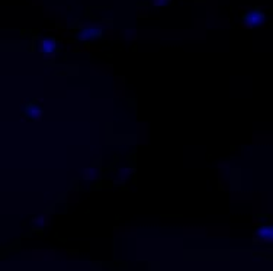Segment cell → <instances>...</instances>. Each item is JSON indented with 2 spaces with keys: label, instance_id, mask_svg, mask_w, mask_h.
<instances>
[{
  "label": "cell",
  "instance_id": "7a4b0ae2",
  "mask_svg": "<svg viewBox=\"0 0 273 271\" xmlns=\"http://www.w3.org/2000/svg\"><path fill=\"white\" fill-rule=\"evenodd\" d=\"M106 28L102 25H87L83 26L77 34H76V39L79 42H93L99 38H102L105 35Z\"/></svg>",
  "mask_w": 273,
  "mask_h": 271
},
{
  "label": "cell",
  "instance_id": "277c9868",
  "mask_svg": "<svg viewBox=\"0 0 273 271\" xmlns=\"http://www.w3.org/2000/svg\"><path fill=\"white\" fill-rule=\"evenodd\" d=\"M38 51L45 57H53L60 51V42L54 37H44L38 39Z\"/></svg>",
  "mask_w": 273,
  "mask_h": 271
},
{
  "label": "cell",
  "instance_id": "52a82bcc",
  "mask_svg": "<svg viewBox=\"0 0 273 271\" xmlns=\"http://www.w3.org/2000/svg\"><path fill=\"white\" fill-rule=\"evenodd\" d=\"M131 173H132V170L129 168V167H121L119 170H118V174H116V180L118 181H125L129 175H131Z\"/></svg>",
  "mask_w": 273,
  "mask_h": 271
},
{
  "label": "cell",
  "instance_id": "3957f363",
  "mask_svg": "<svg viewBox=\"0 0 273 271\" xmlns=\"http://www.w3.org/2000/svg\"><path fill=\"white\" fill-rule=\"evenodd\" d=\"M22 116L26 120H40L44 116V105L40 100H28L22 106Z\"/></svg>",
  "mask_w": 273,
  "mask_h": 271
},
{
  "label": "cell",
  "instance_id": "6da1fadb",
  "mask_svg": "<svg viewBox=\"0 0 273 271\" xmlns=\"http://www.w3.org/2000/svg\"><path fill=\"white\" fill-rule=\"evenodd\" d=\"M265 22H266V13L259 7L249 9L241 16V25L244 28H257L265 25Z\"/></svg>",
  "mask_w": 273,
  "mask_h": 271
},
{
  "label": "cell",
  "instance_id": "5b68a950",
  "mask_svg": "<svg viewBox=\"0 0 273 271\" xmlns=\"http://www.w3.org/2000/svg\"><path fill=\"white\" fill-rule=\"evenodd\" d=\"M254 238L259 242L271 244L273 238V226L272 223H260L254 231Z\"/></svg>",
  "mask_w": 273,
  "mask_h": 271
},
{
  "label": "cell",
  "instance_id": "ba28073f",
  "mask_svg": "<svg viewBox=\"0 0 273 271\" xmlns=\"http://www.w3.org/2000/svg\"><path fill=\"white\" fill-rule=\"evenodd\" d=\"M34 223L38 225V226H44L48 223V216L47 215H38V216L34 219Z\"/></svg>",
  "mask_w": 273,
  "mask_h": 271
},
{
  "label": "cell",
  "instance_id": "8992f818",
  "mask_svg": "<svg viewBox=\"0 0 273 271\" xmlns=\"http://www.w3.org/2000/svg\"><path fill=\"white\" fill-rule=\"evenodd\" d=\"M83 178L84 180H98L99 178V170L96 167H87L83 170Z\"/></svg>",
  "mask_w": 273,
  "mask_h": 271
},
{
  "label": "cell",
  "instance_id": "9c48e42d",
  "mask_svg": "<svg viewBox=\"0 0 273 271\" xmlns=\"http://www.w3.org/2000/svg\"><path fill=\"white\" fill-rule=\"evenodd\" d=\"M154 6H166L170 3V0H153Z\"/></svg>",
  "mask_w": 273,
  "mask_h": 271
}]
</instances>
